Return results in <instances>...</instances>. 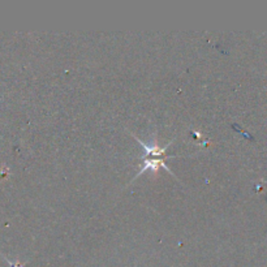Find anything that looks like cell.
<instances>
[{"label": "cell", "mask_w": 267, "mask_h": 267, "mask_svg": "<svg viewBox=\"0 0 267 267\" xmlns=\"http://www.w3.org/2000/svg\"><path fill=\"white\" fill-rule=\"evenodd\" d=\"M8 264L11 265V267H25V264H20V262H12V261L7 260Z\"/></svg>", "instance_id": "cell-1"}]
</instances>
